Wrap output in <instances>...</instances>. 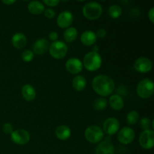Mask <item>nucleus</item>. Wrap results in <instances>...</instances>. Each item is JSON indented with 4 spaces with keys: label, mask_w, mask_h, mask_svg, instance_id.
Here are the masks:
<instances>
[{
    "label": "nucleus",
    "mask_w": 154,
    "mask_h": 154,
    "mask_svg": "<svg viewBox=\"0 0 154 154\" xmlns=\"http://www.w3.org/2000/svg\"><path fill=\"white\" fill-rule=\"evenodd\" d=\"M102 57L99 53L89 52L85 55L84 58L83 66L86 69L90 72H94L98 70L102 66Z\"/></svg>",
    "instance_id": "f03ea898"
},
{
    "label": "nucleus",
    "mask_w": 154,
    "mask_h": 154,
    "mask_svg": "<svg viewBox=\"0 0 154 154\" xmlns=\"http://www.w3.org/2000/svg\"><path fill=\"white\" fill-rule=\"evenodd\" d=\"M96 154H114V147L111 141H102L96 147Z\"/></svg>",
    "instance_id": "dca6fc26"
},
{
    "label": "nucleus",
    "mask_w": 154,
    "mask_h": 154,
    "mask_svg": "<svg viewBox=\"0 0 154 154\" xmlns=\"http://www.w3.org/2000/svg\"><path fill=\"white\" fill-rule=\"evenodd\" d=\"M135 134L133 129L129 126L123 127L120 130L117 135V139L121 144H129L133 141Z\"/></svg>",
    "instance_id": "1a4fd4ad"
},
{
    "label": "nucleus",
    "mask_w": 154,
    "mask_h": 154,
    "mask_svg": "<svg viewBox=\"0 0 154 154\" xmlns=\"http://www.w3.org/2000/svg\"><path fill=\"white\" fill-rule=\"evenodd\" d=\"M12 44L14 48L17 49H22L26 45L27 38L23 33L17 32L15 33L11 38Z\"/></svg>",
    "instance_id": "a211bd4d"
},
{
    "label": "nucleus",
    "mask_w": 154,
    "mask_h": 154,
    "mask_svg": "<svg viewBox=\"0 0 154 154\" xmlns=\"http://www.w3.org/2000/svg\"><path fill=\"white\" fill-rule=\"evenodd\" d=\"M96 35L97 37L102 38H105L106 36L107 32L105 29H99L97 30V32L96 33Z\"/></svg>",
    "instance_id": "2f4dec72"
},
{
    "label": "nucleus",
    "mask_w": 154,
    "mask_h": 154,
    "mask_svg": "<svg viewBox=\"0 0 154 154\" xmlns=\"http://www.w3.org/2000/svg\"><path fill=\"white\" fill-rule=\"evenodd\" d=\"M44 14L48 19H52V18H54L55 17L56 13L53 9L47 8L45 9V11H44Z\"/></svg>",
    "instance_id": "c756f323"
},
{
    "label": "nucleus",
    "mask_w": 154,
    "mask_h": 154,
    "mask_svg": "<svg viewBox=\"0 0 154 154\" xmlns=\"http://www.w3.org/2000/svg\"><path fill=\"white\" fill-rule=\"evenodd\" d=\"M120 129V123L114 117H109L103 123L104 132L108 135H113L117 133Z\"/></svg>",
    "instance_id": "9b49d317"
},
{
    "label": "nucleus",
    "mask_w": 154,
    "mask_h": 154,
    "mask_svg": "<svg viewBox=\"0 0 154 154\" xmlns=\"http://www.w3.org/2000/svg\"><path fill=\"white\" fill-rule=\"evenodd\" d=\"M83 14L87 19L90 20H95L99 19L102 15V8L98 2H88L83 7Z\"/></svg>",
    "instance_id": "7ed1b4c3"
},
{
    "label": "nucleus",
    "mask_w": 154,
    "mask_h": 154,
    "mask_svg": "<svg viewBox=\"0 0 154 154\" xmlns=\"http://www.w3.org/2000/svg\"><path fill=\"white\" fill-rule=\"evenodd\" d=\"M21 57H22L23 60L24 62L29 63V62H31L32 60H33V58H34V53H33L32 51H31V50H26V51H24L23 52Z\"/></svg>",
    "instance_id": "bb28decb"
},
{
    "label": "nucleus",
    "mask_w": 154,
    "mask_h": 154,
    "mask_svg": "<svg viewBox=\"0 0 154 154\" xmlns=\"http://www.w3.org/2000/svg\"><path fill=\"white\" fill-rule=\"evenodd\" d=\"M2 130L5 134H10L11 135L14 131L13 126L11 123H6L2 126Z\"/></svg>",
    "instance_id": "c85d7f7f"
},
{
    "label": "nucleus",
    "mask_w": 154,
    "mask_h": 154,
    "mask_svg": "<svg viewBox=\"0 0 154 154\" xmlns=\"http://www.w3.org/2000/svg\"><path fill=\"white\" fill-rule=\"evenodd\" d=\"M109 105L115 111H120L124 106V102L119 95H113L109 99Z\"/></svg>",
    "instance_id": "412c9836"
},
{
    "label": "nucleus",
    "mask_w": 154,
    "mask_h": 154,
    "mask_svg": "<svg viewBox=\"0 0 154 154\" xmlns=\"http://www.w3.org/2000/svg\"><path fill=\"white\" fill-rule=\"evenodd\" d=\"M63 36H64V39L66 42L71 43V42H74L77 38V36H78V30L75 27H69L64 32Z\"/></svg>",
    "instance_id": "5701e85b"
},
{
    "label": "nucleus",
    "mask_w": 154,
    "mask_h": 154,
    "mask_svg": "<svg viewBox=\"0 0 154 154\" xmlns=\"http://www.w3.org/2000/svg\"><path fill=\"white\" fill-rule=\"evenodd\" d=\"M68 52V47L62 41H56V42H52L49 47V53L51 57L55 59L64 58L66 56Z\"/></svg>",
    "instance_id": "39448f33"
},
{
    "label": "nucleus",
    "mask_w": 154,
    "mask_h": 154,
    "mask_svg": "<svg viewBox=\"0 0 154 154\" xmlns=\"http://www.w3.org/2000/svg\"><path fill=\"white\" fill-rule=\"evenodd\" d=\"M84 136L89 142L96 144V143L100 142L104 138V132L99 126H90L86 129Z\"/></svg>",
    "instance_id": "423d86ee"
},
{
    "label": "nucleus",
    "mask_w": 154,
    "mask_h": 154,
    "mask_svg": "<svg viewBox=\"0 0 154 154\" xmlns=\"http://www.w3.org/2000/svg\"><path fill=\"white\" fill-rule=\"evenodd\" d=\"M56 136L60 140H67L71 136V129L66 125L59 126L55 131Z\"/></svg>",
    "instance_id": "6ab92c4d"
},
{
    "label": "nucleus",
    "mask_w": 154,
    "mask_h": 154,
    "mask_svg": "<svg viewBox=\"0 0 154 154\" xmlns=\"http://www.w3.org/2000/svg\"><path fill=\"white\" fill-rule=\"evenodd\" d=\"M140 126L141 129H144V131L150 129V126H151V122L150 120L147 117H143L140 120Z\"/></svg>",
    "instance_id": "cd10ccee"
},
{
    "label": "nucleus",
    "mask_w": 154,
    "mask_h": 154,
    "mask_svg": "<svg viewBox=\"0 0 154 154\" xmlns=\"http://www.w3.org/2000/svg\"><path fill=\"white\" fill-rule=\"evenodd\" d=\"M92 52H94V53H99V47L97 45H94L92 49Z\"/></svg>",
    "instance_id": "f704fd0d"
},
{
    "label": "nucleus",
    "mask_w": 154,
    "mask_h": 154,
    "mask_svg": "<svg viewBox=\"0 0 154 154\" xmlns=\"http://www.w3.org/2000/svg\"><path fill=\"white\" fill-rule=\"evenodd\" d=\"M2 3H4V4L5 5H12L14 4V3H15V1H11V0H10V1H2Z\"/></svg>",
    "instance_id": "c9c22d12"
},
{
    "label": "nucleus",
    "mask_w": 154,
    "mask_h": 154,
    "mask_svg": "<svg viewBox=\"0 0 154 154\" xmlns=\"http://www.w3.org/2000/svg\"><path fill=\"white\" fill-rule=\"evenodd\" d=\"M153 92V82L148 78L141 81L137 86V93L138 96L142 99H148L151 97Z\"/></svg>",
    "instance_id": "20e7f679"
},
{
    "label": "nucleus",
    "mask_w": 154,
    "mask_h": 154,
    "mask_svg": "<svg viewBox=\"0 0 154 154\" xmlns=\"http://www.w3.org/2000/svg\"><path fill=\"white\" fill-rule=\"evenodd\" d=\"M49 42L47 39H38L32 45V52L37 55H43L49 49Z\"/></svg>",
    "instance_id": "4468645a"
},
{
    "label": "nucleus",
    "mask_w": 154,
    "mask_h": 154,
    "mask_svg": "<svg viewBox=\"0 0 154 154\" xmlns=\"http://www.w3.org/2000/svg\"><path fill=\"white\" fill-rule=\"evenodd\" d=\"M21 93H22L23 99L27 102H32L35 99V90L30 84H25L23 86L22 89H21Z\"/></svg>",
    "instance_id": "f3484780"
},
{
    "label": "nucleus",
    "mask_w": 154,
    "mask_h": 154,
    "mask_svg": "<svg viewBox=\"0 0 154 154\" xmlns=\"http://www.w3.org/2000/svg\"><path fill=\"white\" fill-rule=\"evenodd\" d=\"M139 144L144 149L149 150L154 145V132L153 129H148L141 132L139 137Z\"/></svg>",
    "instance_id": "6e6552de"
},
{
    "label": "nucleus",
    "mask_w": 154,
    "mask_h": 154,
    "mask_svg": "<svg viewBox=\"0 0 154 154\" xmlns=\"http://www.w3.org/2000/svg\"><path fill=\"white\" fill-rule=\"evenodd\" d=\"M12 141L18 145L26 144L30 140V135L28 131L23 129H18L11 134Z\"/></svg>",
    "instance_id": "0eeeda50"
},
{
    "label": "nucleus",
    "mask_w": 154,
    "mask_h": 154,
    "mask_svg": "<svg viewBox=\"0 0 154 154\" xmlns=\"http://www.w3.org/2000/svg\"><path fill=\"white\" fill-rule=\"evenodd\" d=\"M83 63L79 59L70 58L67 60L66 63V70L71 74L77 75L80 73L83 69Z\"/></svg>",
    "instance_id": "f8f14e48"
},
{
    "label": "nucleus",
    "mask_w": 154,
    "mask_h": 154,
    "mask_svg": "<svg viewBox=\"0 0 154 154\" xmlns=\"http://www.w3.org/2000/svg\"><path fill=\"white\" fill-rule=\"evenodd\" d=\"M108 105L106 99L105 98H98L93 102V108L96 111H102L105 109Z\"/></svg>",
    "instance_id": "393cba45"
},
{
    "label": "nucleus",
    "mask_w": 154,
    "mask_h": 154,
    "mask_svg": "<svg viewBox=\"0 0 154 154\" xmlns=\"http://www.w3.org/2000/svg\"><path fill=\"white\" fill-rule=\"evenodd\" d=\"M108 14L113 19H117L122 14V8L117 5H113L108 9Z\"/></svg>",
    "instance_id": "b1692460"
},
{
    "label": "nucleus",
    "mask_w": 154,
    "mask_h": 154,
    "mask_svg": "<svg viewBox=\"0 0 154 154\" xmlns=\"http://www.w3.org/2000/svg\"><path fill=\"white\" fill-rule=\"evenodd\" d=\"M58 37H59L58 34H57L56 32H51L49 34V38L51 39V41H53V42H56V41H57Z\"/></svg>",
    "instance_id": "473e14b6"
},
{
    "label": "nucleus",
    "mask_w": 154,
    "mask_h": 154,
    "mask_svg": "<svg viewBox=\"0 0 154 154\" xmlns=\"http://www.w3.org/2000/svg\"><path fill=\"white\" fill-rule=\"evenodd\" d=\"M87 85V81L82 75H78L75 77L72 81V87L76 91L81 92L85 89Z\"/></svg>",
    "instance_id": "4be33fe9"
},
{
    "label": "nucleus",
    "mask_w": 154,
    "mask_h": 154,
    "mask_svg": "<svg viewBox=\"0 0 154 154\" xmlns=\"http://www.w3.org/2000/svg\"><path fill=\"white\" fill-rule=\"evenodd\" d=\"M73 22V14L69 11L61 12L57 17V25L60 28H69Z\"/></svg>",
    "instance_id": "ddd939ff"
},
{
    "label": "nucleus",
    "mask_w": 154,
    "mask_h": 154,
    "mask_svg": "<svg viewBox=\"0 0 154 154\" xmlns=\"http://www.w3.org/2000/svg\"><path fill=\"white\" fill-rule=\"evenodd\" d=\"M43 2L49 7H55L60 3V1H57V0H44Z\"/></svg>",
    "instance_id": "7c9ffc66"
},
{
    "label": "nucleus",
    "mask_w": 154,
    "mask_h": 154,
    "mask_svg": "<svg viewBox=\"0 0 154 154\" xmlns=\"http://www.w3.org/2000/svg\"><path fill=\"white\" fill-rule=\"evenodd\" d=\"M97 41V36L94 32L91 30H87L84 32L81 35V42L83 45L86 46H91L93 45Z\"/></svg>",
    "instance_id": "2eb2a0df"
},
{
    "label": "nucleus",
    "mask_w": 154,
    "mask_h": 154,
    "mask_svg": "<svg viewBox=\"0 0 154 154\" xmlns=\"http://www.w3.org/2000/svg\"><path fill=\"white\" fill-rule=\"evenodd\" d=\"M28 10L32 14H41L45 11V5L41 2L32 1L28 5Z\"/></svg>",
    "instance_id": "aec40b11"
},
{
    "label": "nucleus",
    "mask_w": 154,
    "mask_h": 154,
    "mask_svg": "<svg viewBox=\"0 0 154 154\" xmlns=\"http://www.w3.org/2000/svg\"><path fill=\"white\" fill-rule=\"evenodd\" d=\"M92 87L97 94L102 96H108L112 93L115 84L112 78L105 75H97L92 81Z\"/></svg>",
    "instance_id": "f257e3e1"
},
{
    "label": "nucleus",
    "mask_w": 154,
    "mask_h": 154,
    "mask_svg": "<svg viewBox=\"0 0 154 154\" xmlns=\"http://www.w3.org/2000/svg\"><path fill=\"white\" fill-rule=\"evenodd\" d=\"M139 120V114L136 111H131L130 112L128 113L127 117H126V120L129 125H135Z\"/></svg>",
    "instance_id": "a878e982"
},
{
    "label": "nucleus",
    "mask_w": 154,
    "mask_h": 154,
    "mask_svg": "<svg viewBox=\"0 0 154 154\" xmlns=\"http://www.w3.org/2000/svg\"><path fill=\"white\" fill-rule=\"evenodd\" d=\"M148 17H149V20H150V22H151L152 23H154V8H150V10L149 11Z\"/></svg>",
    "instance_id": "72a5a7b5"
},
{
    "label": "nucleus",
    "mask_w": 154,
    "mask_h": 154,
    "mask_svg": "<svg viewBox=\"0 0 154 154\" xmlns=\"http://www.w3.org/2000/svg\"><path fill=\"white\" fill-rule=\"evenodd\" d=\"M152 62L147 57H140L134 63V69L140 73H147L152 69Z\"/></svg>",
    "instance_id": "9d476101"
}]
</instances>
